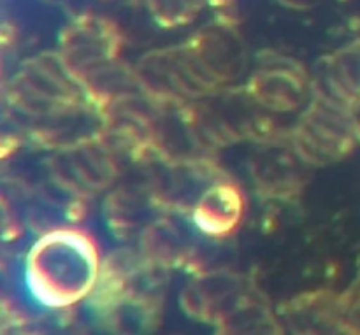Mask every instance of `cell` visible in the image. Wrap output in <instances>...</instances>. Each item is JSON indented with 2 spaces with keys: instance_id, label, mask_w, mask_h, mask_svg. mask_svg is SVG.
Here are the masks:
<instances>
[]
</instances>
